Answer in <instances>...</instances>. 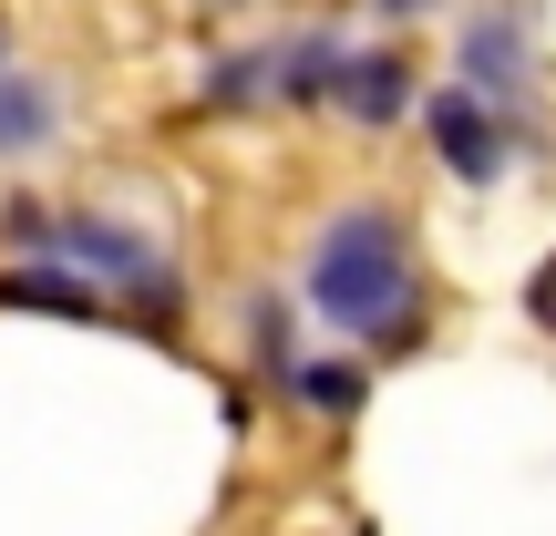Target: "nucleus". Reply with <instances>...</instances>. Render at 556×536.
I'll use <instances>...</instances> for the list:
<instances>
[{"label":"nucleus","instance_id":"obj_4","mask_svg":"<svg viewBox=\"0 0 556 536\" xmlns=\"http://www.w3.org/2000/svg\"><path fill=\"white\" fill-rule=\"evenodd\" d=\"M422 135H433V155H443V176H454V186H495L505 165H516V124H505L495 103H475L464 83L422 94Z\"/></svg>","mask_w":556,"mask_h":536},{"label":"nucleus","instance_id":"obj_11","mask_svg":"<svg viewBox=\"0 0 556 536\" xmlns=\"http://www.w3.org/2000/svg\"><path fill=\"white\" fill-rule=\"evenodd\" d=\"M248 351H258L278 382L299 372V320H289V299H248Z\"/></svg>","mask_w":556,"mask_h":536},{"label":"nucleus","instance_id":"obj_5","mask_svg":"<svg viewBox=\"0 0 556 536\" xmlns=\"http://www.w3.org/2000/svg\"><path fill=\"white\" fill-rule=\"evenodd\" d=\"M340 73H351V41H340V32H289V41H268L278 103H340Z\"/></svg>","mask_w":556,"mask_h":536},{"label":"nucleus","instance_id":"obj_6","mask_svg":"<svg viewBox=\"0 0 556 536\" xmlns=\"http://www.w3.org/2000/svg\"><path fill=\"white\" fill-rule=\"evenodd\" d=\"M340 114H361L371 135H381V124H402V114H422L413 62H402V52H351V73H340Z\"/></svg>","mask_w":556,"mask_h":536},{"label":"nucleus","instance_id":"obj_14","mask_svg":"<svg viewBox=\"0 0 556 536\" xmlns=\"http://www.w3.org/2000/svg\"><path fill=\"white\" fill-rule=\"evenodd\" d=\"M0 83H11V32H0Z\"/></svg>","mask_w":556,"mask_h":536},{"label":"nucleus","instance_id":"obj_7","mask_svg":"<svg viewBox=\"0 0 556 536\" xmlns=\"http://www.w3.org/2000/svg\"><path fill=\"white\" fill-rule=\"evenodd\" d=\"M0 310H41V320H114V299L93 289V278H73V269H52V259H31V269H11L0 278Z\"/></svg>","mask_w":556,"mask_h":536},{"label":"nucleus","instance_id":"obj_3","mask_svg":"<svg viewBox=\"0 0 556 536\" xmlns=\"http://www.w3.org/2000/svg\"><path fill=\"white\" fill-rule=\"evenodd\" d=\"M52 269L93 278V289L114 278V299H135V310H144V331L176 310V269H165V248H155V238H135V227H114V217H62Z\"/></svg>","mask_w":556,"mask_h":536},{"label":"nucleus","instance_id":"obj_2","mask_svg":"<svg viewBox=\"0 0 556 536\" xmlns=\"http://www.w3.org/2000/svg\"><path fill=\"white\" fill-rule=\"evenodd\" d=\"M454 73H464L475 103H495L505 124H526L536 114V11H526V0H484V11L464 21V41H454Z\"/></svg>","mask_w":556,"mask_h":536},{"label":"nucleus","instance_id":"obj_8","mask_svg":"<svg viewBox=\"0 0 556 536\" xmlns=\"http://www.w3.org/2000/svg\"><path fill=\"white\" fill-rule=\"evenodd\" d=\"M52 135H62V94L31 83V73H11V83H0V145L31 155V145H52Z\"/></svg>","mask_w":556,"mask_h":536},{"label":"nucleus","instance_id":"obj_12","mask_svg":"<svg viewBox=\"0 0 556 536\" xmlns=\"http://www.w3.org/2000/svg\"><path fill=\"white\" fill-rule=\"evenodd\" d=\"M526 310H536V331H556V259L526 278Z\"/></svg>","mask_w":556,"mask_h":536},{"label":"nucleus","instance_id":"obj_13","mask_svg":"<svg viewBox=\"0 0 556 536\" xmlns=\"http://www.w3.org/2000/svg\"><path fill=\"white\" fill-rule=\"evenodd\" d=\"M381 21H422V11H443V0H371Z\"/></svg>","mask_w":556,"mask_h":536},{"label":"nucleus","instance_id":"obj_9","mask_svg":"<svg viewBox=\"0 0 556 536\" xmlns=\"http://www.w3.org/2000/svg\"><path fill=\"white\" fill-rule=\"evenodd\" d=\"M289 392L309 402L319 423H351V413H361V392H371V382H361V361H299V372H289Z\"/></svg>","mask_w":556,"mask_h":536},{"label":"nucleus","instance_id":"obj_10","mask_svg":"<svg viewBox=\"0 0 556 536\" xmlns=\"http://www.w3.org/2000/svg\"><path fill=\"white\" fill-rule=\"evenodd\" d=\"M197 94L217 103V114H248V103H278V83H268V41H258V52H227L217 73L197 83Z\"/></svg>","mask_w":556,"mask_h":536},{"label":"nucleus","instance_id":"obj_1","mask_svg":"<svg viewBox=\"0 0 556 536\" xmlns=\"http://www.w3.org/2000/svg\"><path fill=\"white\" fill-rule=\"evenodd\" d=\"M309 310L330 331L371 340V351H413L422 340V259L402 207H340L309 238Z\"/></svg>","mask_w":556,"mask_h":536}]
</instances>
